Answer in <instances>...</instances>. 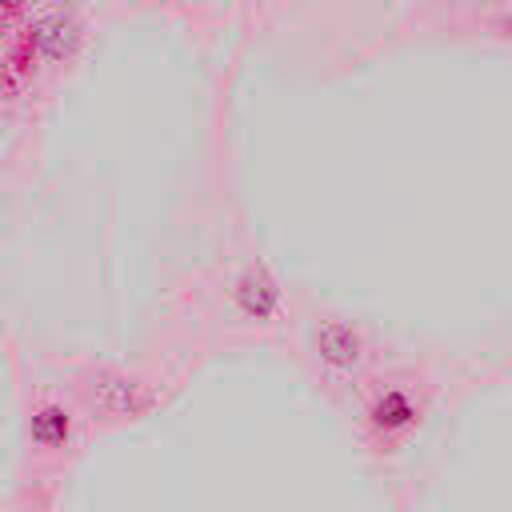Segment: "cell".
<instances>
[{"instance_id":"8992f818","label":"cell","mask_w":512,"mask_h":512,"mask_svg":"<svg viewBox=\"0 0 512 512\" xmlns=\"http://www.w3.org/2000/svg\"><path fill=\"white\" fill-rule=\"evenodd\" d=\"M32 440L36 444H64L68 440V412L64 408H40L32 416Z\"/></svg>"},{"instance_id":"6da1fadb","label":"cell","mask_w":512,"mask_h":512,"mask_svg":"<svg viewBox=\"0 0 512 512\" xmlns=\"http://www.w3.org/2000/svg\"><path fill=\"white\" fill-rule=\"evenodd\" d=\"M88 400L96 404V412L104 416H136L148 408V392L124 376H112V372H100L92 376L88 384Z\"/></svg>"},{"instance_id":"5b68a950","label":"cell","mask_w":512,"mask_h":512,"mask_svg":"<svg viewBox=\"0 0 512 512\" xmlns=\"http://www.w3.org/2000/svg\"><path fill=\"white\" fill-rule=\"evenodd\" d=\"M412 416H416V408H412V400H408L404 392H384V396L372 404V424L384 428V432H396V428L412 424Z\"/></svg>"},{"instance_id":"3957f363","label":"cell","mask_w":512,"mask_h":512,"mask_svg":"<svg viewBox=\"0 0 512 512\" xmlns=\"http://www.w3.org/2000/svg\"><path fill=\"white\" fill-rule=\"evenodd\" d=\"M32 40H36V48H40L44 56L60 60V56H68V52L76 48V24L64 20V16H44V20L32 28Z\"/></svg>"},{"instance_id":"7a4b0ae2","label":"cell","mask_w":512,"mask_h":512,"mask_svg":"<svg viewBox=\"0 0 512 512\" xmlns=\"http://www.w3.org/2000/svg\"><path fill=\"white\" fill-rule=\"evenodd\" d=\"M316 348H320V356H324L328 364H336V368H352V364L360 360V336H356L348 324H340V320H332V324H324V328L316 332Z\"/></svg>"},{"instance_id":"277c9868","label":"cell","mask_w":512,"mask_h":512,"mask_svg":"<svg viewBox=\"0 0 512 512\" xmlns=\"http://www.w3.org/2000/svg\"><path fill=\"white\" fill-rule=\"evenodd\" d=\"M240 308L248 312V316H256V320H264V316H272V308H276V284L256 268V272H248L244 280H240Z\"/></svg>"}]
</instances>
